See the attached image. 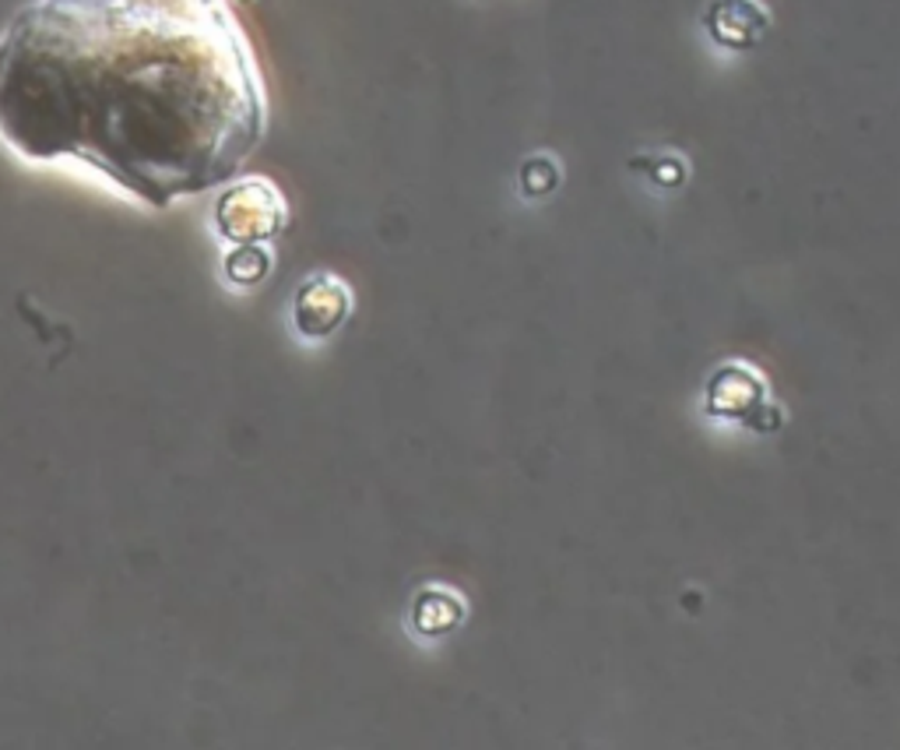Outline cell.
I'll use <instances>...</instances> for the list:
<instances>
[{
  "instance_id": "3",
  "label": "cell",
  "mask_w": 900,
  "mask_h": 750,
  "mask_svg": "<svg viewBox=\"0 0 900 750\" xmlns=\"http://www.w3.org/2000/svg\"><path fill=\"white\" fill-rule=\"evenodd\" d=\"M349 318V290L331 275H313L296 290L292 321L303 339H327Z\"/></svg>"
},
{
  "instance_id": "4",
  "label": "cell",
  "mask_w": 900,
  "mask_h": 750,
  "mask_svg": "<svg viewBox=\"0 0 900 750\" xmlns=\"http://www.w3.org/2000/svg\"><path fill=\"white\" fill-rule=\"evenodd\" d=\"M272 269V257L261 244H233L229 257H225V275L236 285H254Z\"/></svg>"
},
{
  "instance_id": "1",
  "label": "cell",
  "mask_w": 900,
  "mask_h": 750,
  "mask_svg": "<svg viewBox=\"0 0 900 750\" xmlns=\"http://www.w3.org/2000/svg\"><path fill=\"white\" fill-rule=\"evenodd\" d=\"M267 127L225 0H32L0 36V138L169 208L236 181Z\"/></svg>"
},
{
  "instance_id": "2",
  "label": "cell",
  "mask_w": 900,
  "mask_h": 750,
  "mask_svg": "<svg viewBox=\"0 0 900 750\" xmlns=\"http://www.w3.org/2000/svg\"><path fill=\"white\" fill-rule=\"evenodd\" d=\"M215 233L229 244H264L285 223V202L272 181L254 176L225 187L215 202Z\"/></svg>"
}]
</instances>
